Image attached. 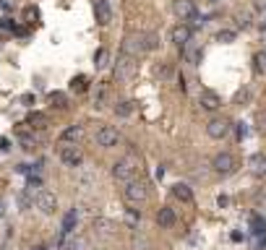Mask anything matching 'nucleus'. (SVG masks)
<instances>
[{
	"label": "nucleus",
	"instance_id": "f257e3e1",
	"mask_svg": "<svg viewBox=\"0 0 266 250\" xmlns=\"http://www.w3.org/2000/svg\"><path fill=\"white\" fill-rule=\"evenodd\" d=\"M136 167H138V159L133 154L123 156V159H118L113 164V177L120 180V182H128V180H136Z\"/></svg>",
	"mask_w": 266,
	"mask_h": 250
},
{
	"label": "nucleus",
	"instance_id": "f03ea898",
	"mask_svg": "<svg viewBox=\"0 0 266 250\" xmlns=\"http://www.w3.org/2000/svg\"><path fill=\"white\" fill-rule=\"evenodd\" d=\"M136 68H138L136 57H133V55L120 52V55H118V60H115V78H118V81H128V78H133Z\"/></svg>",
	"mask_w": 266,
	"mask_h": 250
},
{
	"label": "nucleus",
	"instance_id": "7ed1b4c3",
	"mask_svg": "<svg viewBox=\"0 0 266 250\" xmlns=\"http://www.w3.org/2000/svg\"><path fill=\"white\" fill-rule=\"evenodd\" d=\"M123 196L125 201H131V203H144L149 198V188L146 182H141V180H128L123 188Z\"/></svg>",
	"mask_w": 266,
	"mask_h": 250
},
{
	"label": "nucleus",
	"instance_id": "20e7f679",
	"mask_svg": "<svg viewBox=\"0 0 266 250\" xmlns=\"http://www.w3.org/2000/svg\"><path fill=\"white\" fill-rule=\"evenodd\" d=\"M58 156H60V162L66 167H81V162H84V151L78 149L76 144H63L58 149Z\"/></svg>",
	"mask_w": 266,
	"mask_h": 250
},
{
	"label": "nucleus",
	"instance_id": "39448f33",
	"mask_svg": "<svg viewBox=\"0 0 266 250\" xmlns=\"http://www.w3.org/2000/svg\"><path fill=\"white\" fill-rule=\"evenodd\" d=\"M211 169L219 172V175H230V172L238 169V159H235L230 151H219L214 159H211Z\"/></svg>",
	"mask_w": 266,
	"mask_h": 250
},
{
	"label": "nucleus",
	"instance_id": "423d86ee",
	"mask_svg": "<svg viewBox=\"0 0 266 250\" xmlns=\"http://www.w3.org/2000/svg\"><path fill=\"white\" fill-rule=\"evenodd\" d=\"M94 141H97V146H102V149H113V146H118L120 133L113 125H102V128H97V133H94Z\"/></svg>",
	"mask_w": 266,
	"mask_h": 250
},
{
	"label": "nucleus",
	"instance_id": "0eeeda50",
	"mask_svg": "<svg viewBox=\"0 0 266 250\" xmlns=\"http://www.w3.org/2000/svg\"><path fill=\"white\" fill-rule=\"evenodd\" d=\"M206 133H209V138H214V141L225 138V136L230 133V120H227V117H211V120L206 122Z\"/></svg>",
	"mask_w": 266,
	"mask_h": 250
},
{
	"label": "nucleus",
	"instance_id": "6e6552de",
	"mask_svg": "<svg viewBox=\"0 0 266 250\" xmlns=\"http://www.w3.org/2000/svg\"><path fill=\"white\" fill-rule=\"evenodd\" d=\"M34 203H37V209H39L42 214H55V209H58V198H55V193H50V191H39V193L34 196Z\"/></svg>",
	"mask_w": 266,
	"mask_h": 250
},
{
	"label": "nucleus",
	"instance_id": "1a4fd4ad",
	"mask_svg": "<svg viewBox=\"0 0 266 250\" xmlns=\"http://www.w3.org/2000/svg\"><path fill=\"white\" fill-rule=\"evenodd\" d=\"M172 11H175V16L180 21H191L193 16H198L196 11V3L193 0H175V6H172Z\"/></svg>",
	"mask_w": 266,
	"mask_h": 250
},
{
	"label": "nucleus",
	"instance_id": "9d476101",
	"mask_svg": "<svg viewBox=\"0 0 266 250\" xmlns=\"http://www.w3.org/2000/svg\"><path fill=\"white\" fill-rule=\"evenodd\" d=\"M191 34H193V29H191V26L178 24V26H172L170 39H172V44H175V47H185L188 42H191Z\"/></svg>",
	"mask_w": 266,
	"mask_h": 250
},
{
	"label": "nucleus",
	"instance_id": "9b49d317",
	"mask_svg": "<svg viewBox=\"0 0 266 250\" xmlns=\"http://www.w3.org/2000/svg\"><path fill=\"white\" fill-rule=\"evenodd\" d=\"M123 52L125 55H138V52H144V34H128L123 39Z\"/></svg>",
	"mask_w": 266,
	"mask_h": 250
},
{
	"label": "nucleus",
	"instance_id": "f8f14e48",
	"mask_svg": "<svg viewBox=\"0 0 266 250\" xmlns=\"http://www.w3.org/2000/svg\"><path fill=\"white\" fill-rule=\"evenodd\" d=\"M198 104H201L203 109H209V112H214V109L222 107V99H219V94H217V91L203 89V91H201V97H198Z\"/></svg>",
	"mask_w": 266,
	"mask_h": 250
},
{
	"label": "nucleus",
	"instance_id": "ddd939ff",
	"mask_svg": "<svg viewBox=\"0 0 266 250\" xmlns=\"http://www.w3.org/2000/svg\"><path fill=\"white\" fill-rule=\"evenodd\" d=\"M94 13H97V24H102V26H107L113 21V8H110L107 0H97L94 3Z\"/></svg>",
	"mask_w": 266,
	"mask_h": 250
},
{
	"label": "nucleus",
	"instance_id": "4468645a",
	"mask_svg": "<svg viewBox=\"0 0 266 250\" xmlns=\"http://www.w3.org/2000/svg\"><path fill=\"white\" fill-rule=\"evenodd\" d=\"M81 138H84V128H81V125H71V128H66L60 133L63 144H78Z\"/></svg>",
	"mask_w": 266,
	"mask_h": 250
},
{
	"label": "nucleus",
	"instance_id": "2eb2a0df",
	"mask_svg": "<svg viewBox=\"0 0 266 250\" xmlns=\"http://www.w3.org/2000/svg\"><path fill=\"white\" fill-rule=\"evenodd\" d=\"M175 211H172L170 206H162L159 211H156V224H159V227H165V229H170L172 224H175Z\"/></svg>",
	"mask_w": 266,
	"mask_h": 250
},
{
	"label": "nucleus",
	"instance_id": "dca6fc26",
	"mask_svg": "<svg viewBox=\"0 0 266 250\" xmlns=\"http://www.w3.org/2000/svg\"><path fill=\"white\" fill-rule=\"evenodd\" d=\"M172 196H175L178 201H183V203H191L193 201V191L185 182H175V185H172Z\"/></svg>",
	"mask_w": 266,
	"mask_h": 250
},
{
	"label": "nucleus",
	"instance_id": "f3484780",
	"mask_svg": "<svg viewBox=\"0 0 266 250\" xmlns=\"http://www.w3.org/2000/svg\"><path fill=\"white\" fill-rule=\"evenodd\" d=\"M26 125H31V128H37V131H44L47 125H50V117H47L44 112H31L29 120H26Z\"/></svg>",
	"mask_w": 266,
	"mask_h": 250
},
{
	"label": "nucleus",
	"instance_id": "a211bd4d",
	"mask_svg": "<svg viewBox=\"0 0 266 250\" xmlns=\"http://www.w3.org/2000/svg\"><path fill=\"white\" fill-rule=\"evenodd\" d=\"M50 104H52L55 109H68L71 99H68L66 91H52V94H50Z\"/></svg>",
	"mask_w": 266,
	"mask_h": 250
},
{
	"label": "nucleus",
	"instance_id": "6ab92c4d",
	"mask_svg": "<svg viewBox=\"0 0 266 250\" xmlns=\"http://www.w3.org/2000/svg\"><path fill=\"white\" fill-rule=\"evenodd\" d=\"M250 169L258 172V175H266V154H253L250 156Z\"/></svg>",
	"mask_w": 266,
	"mask_h": 250
},
{
	"label": "nucleus",
	"instance_id": "aec40b11",
	"mask_svg": "<svg viewBox=\"0 0 266 250\" xmlns=\"http://www.w3.org/2000/svg\"><path fill=\"white\" fill-rule=\"evenodd\" d=\"M107 62H110V50L107 47H99L94 52V66H97V71H102V68H107Z\"/></svg>",
	"mask_w": 266,
	"mask_h": 250
},
{
	"label": "nucleus",
	"instance_id": "412c9836",
	"mask_svg": "<svg viewBox=\"0 0 266 250\" xmlns=\"http://www.w3.org/2000/svg\"><path fill=\"white\" fill-rule=\"evenodd\" d=\"M76 222H78V216H76V209H71L66 216H63V234H71L76 229Z\"/></svg>",
	"mask_w": 266,
	"mask_h": 250
},
{
	"label": "nucleus",
	"instance_id": "4be33fe9",
	"mask_svg": "<svg viewBox=\"0 0 266 250\" xmlns=\"http://www.w3.org/2000/svg\"><path fill=\"white\" fill-rule=\"evenodd\" d=\"M250 232H253L256 237H266V222L261 216H250Z\"/></svg>",
	"mask_w": 266,
	"mask_h": 250
},
{
	"label": "nucleus",
	"instance_id": "5701e85b",
	"mask_svg": "<svg viewBox=\"0 0 266 250\" xmlns=\"http://www.w3.org/2000/svg\"><path fill=\"white\" fill-rule=\"evenodd\" d=\"M86 89H89V78H86V76H73V78H71V91L84 94Z\"/></svg>",
	"mask_w": 266,
	"mask_h": 250
},
{
	"label": "nucleus",
	"instance_id": "b1692460",
	"mask_svg": "<svg viewBox=\"0 0 266 250\" xmlns=\"http://www.w3.org/2000/svg\"><path fill=\"white\" fill-rule=\"evenodd\" d=\"M156 47H159V37H156L154 31H149V34H144V52H154Z\"/></svg>",
	"mask_w": 266,
	"mask_h": 250
},
{
	"label": "nucleus",
	"instance_id": "393cba45",
	"mask_svg": "<svg viewBox=\"0 0 266 250\" xmlns=\"http://www.w3.org/2000/svg\"><path fill=\"white\" fill-rule=\"evenodd\" d=\"M115 115L118 117H131L133 115V102H118L115 104Z\"/></svg>",
	"mask_w": 266,
	"mask_h": 250
},
{
	"label": "nucleus",
	"instance_id": "a878e982",
	"mask_svg": "<svg viewBox=\"0 0 266 250\" xmlns=\"http://www.w3.org/2000/svg\"><path fill=\"white\" fill-rule=\"evenodd\" d=\"M235 37H238V34H235V29H222V31H217V42H222V44H230V42H235Z\"/></svg>",
	"mask_w": 266,
	"mask_h": 250
},
{
	"label": "nucleus",
	"instance_id": "bb28decb",
	"mask_svg": "<svg viewBox=\"0 0 266 250\" xmlns=\"http://www.w3.org/2000/svg\"><path fill=\"white\" fill-rule=\"evenodd\" d=\"M253 68H256V73H266V50L253 55Z\"/></svg>",
	"mask_w": 266,
	"mask_h": 250
},
{
	"label": "nucleus",
	"instance_id": "cd10ccee",
	"mask_svg": "<svg viewBox=\"0 0 266 250\" xmlns=\"http://www.w3.org/2000/svg\"><path fill=\"white\" fill-rule=\"evenodd\" d=\"M24 21L34 26V24L39 21V11H37L34 6H26V8H24Z\"/></svg>",
	"mask_w": 266,
	"mask_h": 250
},
{
	"label": "nucleus",
	"instance_id": "c85d7f7f",
	"mask_svg": "<svg viewBox=\"0 0 266 250\" xmlns=\"http://www.w3.org/2000/svg\"><path fill=\"white\" fill-rule=\"evenodd\" d=\"M250 97H253V91H250L248 86H243L238 94H235V104H248V102H250Z\"/></svg>",
	"mask_w": 266,
	"mask_h": 250
},
{
	"label": "nucleus",
	"instance_id": "c756f323",
	"mask_svg": "<svg viewBox=\"0 0 266 250\" xmlns=\"http://www.w3.org/2000/svg\"><path fill=\"white\" fill-rule=\"evenodd\" d=\"M0 31H16V24H13V19H8V16H3V19H0Z\"/></svg>",
	"mask_w": 266,
	"mask_h": 250
},
{
	"label": "nucleus",
	"instance_id": "7c9ffc66",
	"mask_svg": "<svg viewBox=\"0 0 266 250\" xmlns=\"http://www.w3.org/2000/svg\"><path fill=\"white\" fill-rule=\"evenodd\" d=\"M19 206H21L24 211L31 206V198H29V193H19Z\"/></svg>",
	"mask_w": 266,
	"mask_h": 250
},
{
	"label": "nucleus",
	"instance_id": "2f4dec72",
	"mask_svg": "<svg viewBox=\"0 0 266 250\" xmlns=\"http://www.w3.org/2000/svg\"><path fill=\"white\" fill-rule=\"evenodd\" d=\"M21 102H24L26 107H31V104H34V94H24V97H21Z\"/></svg>",
	"mask_w": 266,
	"mask_h": 250
},
{
	"label": "nucleus",
	"instance_id": "473e14b6",
	"mask_svg": "<svg viewBox=\"0 0 266 250\" xmlns=\"http://www.w3.org/2000/svg\"><path fill=\"white\" fill-rule=\"evenodd\" d=\"M245 133H248V128H245V122H238V138H240V141L245 138Z\"/></svg>",
	"mask_w": 266,
	"mask_h": 250
},
{
	"label": "nucleus",
	"instance_id": "72a5a7b5",
	"mask_svg": "<svg viewBox=\"0 0 266 250\" xmlns=\"http://www.w3.org/2000/svg\"><path fill=\"white\" fill-rule=\"evenodd\" d=\"M258 128H261V131H266V109L258 115Z\"/></svg>",
	"mask_w": 266,
	"mask_h": 250
},
{
	"label": "nucleus",
	"instance_id": "f704fd0d",
	"mask_svg": "<svg viewBox=\"0 0 266 250\" xmlns=\"http://www.w3.org/2000/svg\"><path fill=\"white\" fill-rule=\"evenodd\" d=\"M253 8L256 11H266V0H253Z\"/></svg>",
	"mask_w": 266,
	"mask_h": 250
},
{
	"label": "nucleus",
	"instance_id": "c9c22d12",
	"mask_svg": "<svg viewBox=\"0 0 266 250\" xmlns=\"http://www.w3.org/2000/svg\"><path fill=\"white\" fill-rule=\"evenodd\" d=\"M0 149H3V151H11V141H8V138H0Z\"/></svg>",
	"mask_w": 266,
	"mask_h": 250
},
{
	"label": "nucleus",
	"instance_id": "e433bc0d",
	"mask_svg": "<svg viewBox=\"0 0 266 250\" xmlns=\"http://www.w3.org/2000/svg\"><path fill=\"white\" fill-rule=\"evenodd\" d=\"M238 24H240V26H248V24H250V21H248V16H245V13H243V16H240V19H238Z\"/></svg>",
	"mask_w": 266,
	"mask_h": 250
},
{
	"label": "nucleus",
	"instance_id": "4c0bfd02",
	"mask_svg": "<svg viewBox=\"0 0 266 250\" xmlns=\"http://www.w3.org/2000/svg\"><path fill=\"white\" fill-rule=\"evenodd\" d=\"M3 216H6V201L0 198V219H3Z\"/></svg>",
	"mask_w": 266,
	"mask_h": 250
},
{
	"label": "nucleus",
	"instance_id": "58836bf2",
	"mask_svg": "<svg viewBox=\"0 0 266 250\" xmlns=\"http://www.w3.org/2000/svg\"><path fill=\"white\" fill-rule=\"evenodd\" d=\"M34 250H47V247H44V245H37V247H34Z\"/></svg>",
	"mask_w": 266,
	"mask_h": 250
},
{
	"label": "nucleus",
	"instance_id": "ea45409f",
	"mask_svg": "<svg viewBox=\"0 0 266 250\" xmlns=\"http://www.w3.org/2000/svg\"><path fill=\"white\" fill-rule=\"evenodd\" d=\"M209 3H222V0H209Z\"/></svg>",
	"mask_w": 266,
	"mask_h": 250
},
{
	"label": "nucleus",
	"instance_id": "a19ab883",
	"mask_svg": "<svg viewBox=\"0 0 266 250\" xmlns=\"http://www.w3.org/2000/svg\"><path fill=\"white\" fill-rule=\"evenodd\" d=\"M0 44H3V42H0Z\"/></svg>",
	"mask_w": 266,
	"mask_h": 250
}]
</instances>
